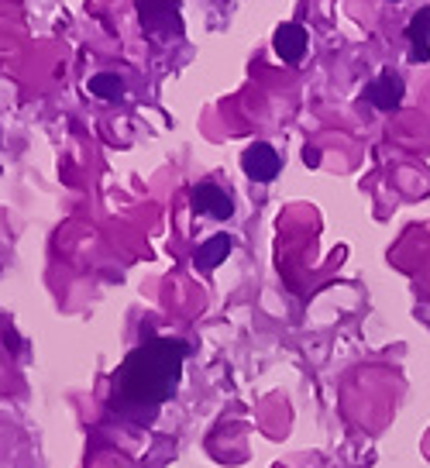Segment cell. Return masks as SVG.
I'll return each mask as SVG.
<instances>
[{
    "mask_svg": "<svg viewBox=\"0 0 430 468\" xmlns=\"http://www.w3.org/2000/svg\"><path fill=\"white\" fill-rule=\"evenodd\" d=\"M241 169L248 179L255 183H273L275 176L282 173V156L275 152L269 141H255L245 148V156H241Z\"/></svg>",
    "mask_w": 430,
    "mask_h": 468,
    "instance_id": "277c9868",
    "label": "cell"
},
{
    "mask_svg": "<svg viewBox=\"0 0 430 468\" xmlns=\"http://www.w3.org/2000/svg\"><path fill=\"white\" fill-rule=\"evenodd\" d=\"M303 162H307V166H320V148H303Z\"/></svg>",
    "mask_w": 430,
    "mask_h": 468,
    "instance_id": "30bf717a",
    "label": "cell"
},
{
    "mask_svg": "<svg viewBox=\"0 0 430 468\" xmlns=\"http://www.w3.org/2000/svg\"><path fill=\"white\" fill-rule=\"evenodd\" d=\"M186 358L190 345L183 338L141 341L111 375V410L138 428H148L158 410L176 396Z\"/></svg>",
    "mask_w": 430,
    "mask_h": 468,
    "instance_id": "6da1fadb",
    "label": "cell"
},
{
    "mask_svg": "<svg viewBox=\"0 0 430 468\" xmlns=\"http://www.w3.org/2000/svg\"><path fill=\"white\" fill-rule=\"evenodd\" d=\"M273 49H275V56L282 58V62H290V66L303 62L307 49H310L307 28H303V24H293V21L279 24V28H275V35H273Z\"/></svg>",
    "mask_w": 430,
    "mask_h": 468,
    "instance_id": "8992f818",
    "label": "cell"
},
{
    "mask_svg": "<svg viewBox=\"0 0 430 468\" xmlns=\"http://www.w3.org/2000/svg\"><path fill=\"white\" fill-rule=\"evenodd\" d=\"M190 207H193L196 214L214 217V220H228V217L235 214V200L217 183H196L193 194H190Z\"/></svg>",
    "mask_w": 430,
    "mask_h": 468,
    "instance_id": "5b68a950",
    "label": "cell"
},
{
    "mask_svg": "<svg viewBox=\"0 0 430 468\" xmlns=\"http://www.w3.org/2000/svg\"><path fill=\"white\" fill-rule=\"evenodd\" d=\"M90 94L100 100H121L124 97V79L118 73H97L90 79Z\"/></svg>",
    "mask_w": 430,
    "mask_h": 468,
    "instance_id": "9c48e42d",
    "label": "cell"
},
{
    "mask_svg": "<svg viewBox=\"0 0 430 468\" xmlns=\"http://www.w3.org/2000/svg\"><path fill=\"white\" fill-rule=\"evenodd\" d=\"M407 41H410V62H427L430 58V7H420L407 24Z\"/></svg>",
    "mask_w": 430,
    "mask_h": 468,
    "instance_id": "ba28073f",
    "label": "cell"
},
{
    "mask_svg": "<svg viewBox=\"0 0 430 468\" xmlns=\"http://www.w3.org/2000/svg\"><path fill=\"white\" fill-rule=\"evenodd\" d=\"M231 248H235V238H231V234H214V238H207V241L196 248L193 266L200 273H214L217 266L231 255Z\"/></svg>",
    "mask_w": 430,
    "mask_h": 468,
    "instance_id": "52a82bcc",
    "label": "cell"
},
{
    "mask_svg": "<svg viewBox=\"0 0 430 468\" xmlns=\"http://www.w3.org/2000/svg\"><path fill=\"white\" fill-rule=\"evenodd\" d=\"M403 97H407V83H403L399 73H392V69H382V73L362 90V100H365L369 107H375V111H382V114L399 111Z\"/></svg>",
    "mask_w": 430,
    "mask_h": 468,
    "instance_id": "3957f363",
    "label": "cell"
},
{
    "mask_svg": "<svg viewBox=\"0 0 430 468\" xmlns=\"http://www.w3.org/2000/svg\"><path fill=\"white\" fill-rule=\"evenodd\" d=\"M141 32L148 39H173L183 35V7L179 0H135Z\"/></svg>",
    "mask_w": 430,
    "mask_h": 468,
    "instance_id": "7a4b0ae2",
    "label": "cell"
},
{
    "mask_svg": "<svg viewBox=\"0 0 430 468\" xmlns=\"http://www.w3.org/2000/svg\"><path fill=\"white\" fill-rule=\"evenodd\" d=\"M390 4H403V0H390Z\"/></svg>",
    "mask_w": 430,
    "mask_h": 468,
    "instance_id": "8fae6325",
    "label": "cell"
}]
</instances>
